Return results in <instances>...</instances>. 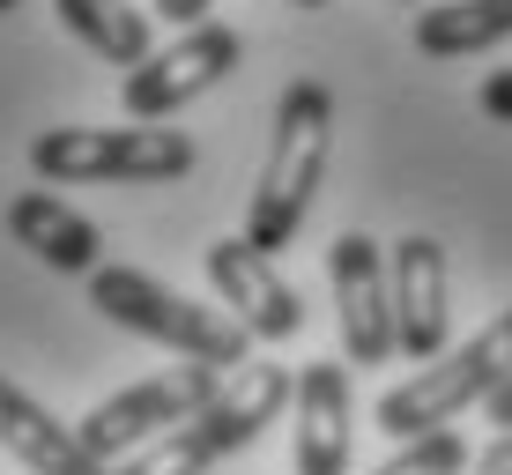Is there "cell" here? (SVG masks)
<instances>
[{
	"label": "cell",
	"mask_w": 512,
	"mask_h": 475,
	"mask_svg": "<svg viewBox=\"0 0 512 475\" xmlns=\"http://www.w3.org/2000/svg\"><path fill=\"white\" fill-rule=\"evenodd\" d=\"M52 15H60L67 30H75L82 45L97 52V60H112V67H134L156 52V38H149V15L134 8V0H52Z\"/></svg>",
	"instance_id": "15"
},
{
	"label": "cell",
	"mask_w": 512,
	"mask_h": 475,
	"mask_svg": "<svg viewBox=\"0 0 512 475\" xmlns=\"http://www.w3.org/2000/svg\"><path fill=\"white\" fill-rule=\"evenodd\" d=\"M327 283H334V320H342L349 364H386L401 349L394 327V268L372 231H342L327 245Z\"/></svg>",
	"instance_id": "8"
},
{
	"label": "cell",
	"mask_w": 512,
	"mask_h": 475,
	"mask_svg": "<svg viewBox=\"0 0 512 475\" xmlns=\"http://www.w3.org/2000/svg\"><path fill=\"white\" fill-rule=\"evenodd\" d=\"M8 238L23 245L30 260H45L52 275H97L104 268L97 223L82 216V208H67L60 193H45V186H30V193L8 201Z\"/></svg>",
	"instance_id": "12"
},
{
	"label": "cell",
	"mask_w": 512,
	"mask_h": 475,
	"mask_svg": "<svg viewBox=\"0 0 512 475\" xmlns=\"http://www.w3.org/2000/svg\"><path fill=\"white\" fill-rule=\"evenodd\" d=\"M468 475H512V431H498V438H490V446L468 461Z\"/></svg>",
	"instance_id": "18"
},
{
	"label": "cell",
	"mask_w": 512,
	"mask_h": 475,
	"mask_svg": "<svg viewBox=\"0 0 512 475\" xmlns=\"http://www.w3.org/2000/svg\"><path fill=\"white\" fill-rule=\"evenodd\" d=\"M483 409H490V424H498V431H512V379H505V386H498V394H490V401H483Z\"/></svg>",
	"instance_id": "20"
},
{
	"label": "cell",
	"mask_w": 512,
	"mask_h": 475,
	"mask_svg": "<svg viewBox=\"0 0 512 475\" xmlns=\"http://www.w3.org/2000/svg\"><path fill=\"white\" fill-rule=\"evenodd\" d=\"M290 8H327V0H290Z\"/></svg>",
	"instance_id": "21"
},
{
	"label": "cell",
	"mask_w": 512,
	"mask_h": 475,
	"mask_svg": "<svg viewBox=\"0 0 512 475\" xmlns=\"http://www.w3.org/2000/svg\"><path fill=\"white\" fill-rule=\"evenodd\" d=\"M208 283H216V297L231 305V320L253 334V342H290V334L305 327V297L282 283L275 253H260L245 231L208 245Z\"/></svg>",
	"instance_id": "9"
},
{
	"label": "cell",
	"mask_w": 512,
	"mask_h": 475,
	"mask_svg": "<svg viewBox=\"0 0 512 475\" xmlns=\"http://www.w3.org/2000/svg\"><path fill=\"white\" fill-rule=\"evenodd\" d=\"M512 379V305L498 320H483L461 349L431 357L423 372H409L401 386H386L372 424L386 438H423V431H453V416H468L475 401H490Z\"/></svg>",
	"instance_id": "4"
},
{
	"label": "cell",
	"mask_w": 512,
	"mask_h": 475,
	"mask_svg": "<svg viewBox=\"0 0 512 475\" xmlns=\"http://www.w3.org/2000/svg\"><path fill=\"white\" fill-rule=\"evenodd\" d=\"M208 8H216V0H156V15H164V23H179V30L208 23Z\"/></svg>",
	"instance_id": "19"
},
{
	"label": "cell",
	"mask_w": 512,
	"mask_h": 475,
	"mask_svg": "<svg viewBox=\"0 0 512 475\" xmlns=\"http://www.w3.org/2000/svg\"><path fill=\"white\" fill-rule=\"evenodd\" d=\"M8 8H23V0H0V15H8Z\"/></svg>",
	"instance_id": "22"
},
{
	"label": "cell",
	"mask_w": 512,
	"mask_h": 475,
	"mask_svg": "<svg viewBox=\"0 0 512 475\" xmlns=\"http://www.w3.org/2000/svg\"><path fill=\"white\" fill-rule=\"evenodd\" d=\"M201 164L179 127H45L30 142V171L45 186H171Z\"/></svg>",
	"instance_id": "5"
},
{
	"label": "cell",
	"mask_w": 512,
	"mask_h": 475,
	"mask_svg": "<svg viewBox=\"0 0 512 475\" xmlns=\"http://www.w3.org/2000/svg\"><path fill=\"white\" fill-rule=\"evenodd\" d=\"M386 268H394L401 357H409V364L446 357V327H453V268H446V245H438L431 231H409V238H394Z\"/></svg>",
	"instance_id": "10"
},
{
	"label": "cell",
	"mask_w": 512,
	"mask_h": 475,
	"mask_svg": "<svg viewBox=\"0 0 512 475\" xmlns=\"http://www.w3.org/2000/svg\"><path fill=\"white\" fill-rule=\"evenodd\" d=\"M238 60H245V38L231 23H193V30H179V45L149 52V60L134 67L119 104H127V119H141V127H149V119H171V112H186L193 97H208L216 82H231Z\"/></svg>",
	"instance_id": "7"
},
{
	"label": "cell",
	"mask_w": 512,
	"mask_h": 475,
	"mask_svg": "<svg viewBox=\"0 0 512 475\" xmlns=\"http://www.w3.org/2000/svg\"><path fill=\"white\" fill-rule=\"evenodd\" d=\"M327 149H334V90L327 82H290L275 104V142H268V164H260V186L245 201V238L260 253L297 245L312 193L327 179Z\"/></svg>",
	"instance_id": "1"
},
{
	"label": "cell",
	"mask_w": 512,
	"mask_h": 475,
	"mask_svg": "<svg viewBox=\"0 0 512 475\" xmlns=\"http://www.w3.org/2000/svg\"><path fill=\"white\" fill-rule=\"evenodd\" d=\"M0 446H8L30 475H112L90 446H82V431H67L60 416H45L8 372H0Z\"/></svg>",
	"instance_id": "13"
},
{
	"label": "cell",
	"mask_w": 512,
	"mask_h": 475,
	"mask_svg": "<svg viewBox=\"0 0 512 475\" xmlns=\"http://www.w3.org/2000/svg\"><path fill=\"white\" fill-rule=\"evenodd\" d=\"M401 8H416V0H401Z\"/></svg>",
	"instance_id": "23"
},
{
	"label": "cell",
	"mask_w": 512,
	"mask_h": 475,
	"mask_svg": "<svg viewBox=\"0 0 512 475\" xmlns=\"http://www.w3.org/2000/svg\"><path fill=\"white\" fill-rule=\"evenodd\" d=\"M223 379H231V372H216V364H171V372L141 379V386H127V394L97 401L75 431H82V446H90L104 468H112V461H134L141 446H156V438L179 431L186 416H201L208 401L223 394Z\"/></svg>",
	"instance_id": "6"
},
{
	"label": "cell",
	"mask_w": 512,
	"mask_h": 475,
	"mask_svg": "<svg viewBox=\"0 0 512 475\" xmlns=\"http://www.w3.org/2000/svg\"><path fill=\"white\" fill-rule=\"evenodd\" d=\"M90 305L112 327L179 349L186 364H216V372H245V364H253V334H245L231 312L193 305V297H179L171 283H156V275H141V268H119V260L90 275Z\"/></svg>",
	"instance_id": "3"
},
{
	"label": "cell",
	"mask_w": 512,
	"mask_h": 475,
	"mask_svg": "<svg viewBox=\"0 0 512 475\" xmlns=\"http://www.w3.org/2000/svg\"><path fill=\"white\" fill-rule=\"evenodd\" d=\"M475 104H483V119H498V127H512V67H498V75H483V90H475Z\"/></svg>",
	"instance_id": "17"
},
{
	"label": "cell",
	"mask_w": 512,
	"mask_h": 475,
	"mask_svg": "<svg viewBox=\"0 0 512 475\" xmlns=\"http://www.w3.org/2000/svg\"><path fill=\"white\" fill-rule=\"evenodd\" d=\"M512 38V0H438L416 15V52L423 60H468L483 45Z\"/></svg>",
	"instance_id": "14"
},
{
	"label": "cell",
	"mask_w": 512,
	"mask_h": 475,
	"mask_svg": "<svg viewBox=\"0 0 512 475\" xmlns=\"http://www.w3.org/2000/svg\"><path fill=\"white\" fill-rule=\"evenodd\" d=\"M372 475H468V438L461 431H423V438H401V453Z\"/></svg>",
	"instance_id": "16"
},
{
	"label": "cell",
	"mask_w": 512,
	"mask_h": 475,
	"mask_svg": "<svg viewBox=\"0 0 512 475\" xmlns=\"http://www.w3.org/2000/svg\"><path fill=\"white\" fill-rule=\"evenodd\" d=\"M290 468L297 475H349V446H357V401H349V364H305L290 401Z\"/></svg>",
	"instance_id": "11"
},
{
	"label": "cell",
	"mask_w": 512,
	"mask_h": 475,
	"mask_svg": "<svg viewBox=\"0 0 512 475\" xmlns=\"http://www.w3.org/2000/svg\"><path fill=\"white\" fill-rule=\"evenodd\" d=\"M290 401H297V372L290 364H245V372L223 379V394L208 401L201 416H186L179 431H164L156 446H141L134 461H119L112 475H208L223 453L253 446Z\"/></svg>",
	"instance_id": "2"
}]
</instances>
